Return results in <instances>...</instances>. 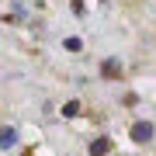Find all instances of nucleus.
<instances>
[{
  "label": "nucleus",
  "instance_id": "1",
  "mask_svg": "<svg viewBox=\"0 0 156 156\" xmlns=\"http://www.w3.org/2000/svg\"><path fill=\"white\" fill-rule=\"evenodd\" d=\"M132 139H135V142H149V139H153V125H149V122H135V125H132Z\"/></svg>",
  "mask_w": 156,
  "mask_h": 156
},
{
  "label": "nucleus",
  "instance_id": "2",
  "mask_svg": "<svg viewBox=\"0 0 156 156\" xmlns=\"http://www.w3.org/2000/svg\"><path fill=\"white\" fill-rule=\"evenodd\" d=\"M101 73H104L108 80H115V76H122V66H118V59H104V62H101Z\"/></svg>",
  "mask_w": 156,
  "mask_h": 156
},
{
  "label": "nucleus",
  "instance_id": "3",
  "mask_svg": "<svg viewBox=\"0 0 156 156\" xmlns=\"http://www.w3.org/2000/svg\"><path fill=\"white\" fill-rule=\"evenodd\" d=\"M14 142H17L14 128H0V149H7V146H14Z\"/></svg>",
  "mask_w": 156,
  "mask_h": 156
},
{
  "label": "nucleus",
  "instance_id": "4",
  "mask_svg": "<svg viewBox=\"0 0 156 156\" xmlns=\"http://www.w3.org/2000/svg\"><path fill=\"white\" fill-rule=\"evenodd\" d=\"M108 149H111V142H108V139H97V142H94V149H90V153H94V156H104Z\"/></svg>",
  "mask_w": 156,
  "mask_h": 156
},
{
  "label": "nucleus",
  "instance_id": "5",
  "mask_svg": "<svg viewBox=\"0 0 156 156\" xmlns=\"http://www.w3.org/2000/svg\"><path fill=\"white\" fill-rule=\"evenodd\" d=\"M62 115H66V118L80 115V104H76V101H69V104H62Z\"/></svg>",
  "mask_w": 156,
  "mask_h": 156
},
{
  "label": "nucleus",
  "instance_id": "6",
  "mask_svg": "<svg viewBox=\"0 0 156 156\" xmlns=\"http://www.w3.org/2000/svg\"><path fill=\"white\" fill-rule=\"evenodd\" d=\"M66 49L69 52H80V38H66Z\"/></svg>",
  "mask_w": 156,
  "mask_h": 156
}]
</instances>
